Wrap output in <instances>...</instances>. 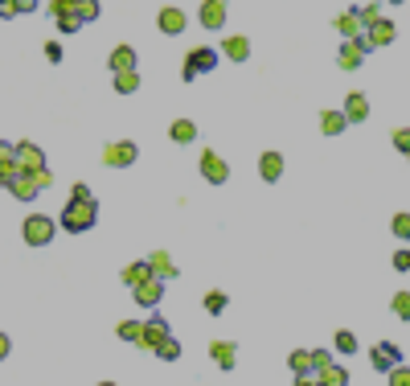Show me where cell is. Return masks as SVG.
<instances>
[{
  "label": "cell",
  "mask_w": 410,
  "mask_h": 386,
  "mask_svg": "<svg viewBox=\"0 0 410 386\" xmlns=\"http://www.w3.org/2000/svg\"><path fill=\"white\" fill-rule=\"evenodd\" d=\"M217 66V50H210V46H201V50H189L185 54V70H180V78L189 83V78H197V74H205V70Z\"/></svg>",
  "instance_id": "cell-3"
},
{
  "label": "cell",
  "mask_w": 410,
  "mask_h": 386,
  "mask_svg": "<svg viewBox=\"0 0 410 386\" xmlns=\"http://www.w3.org/2000/svg\"><path fill=\"white\" fill-rule=\"evenodd\" d=\"M295 386H320V378H316V374H304V378H295Z\"/></svg>",
  "instance_id": "cell-45"
},
{
  "label": "cell",
  "mask_w": 410,
  "mask_h": 386,
  "mask_svg": "<svg viewBox=\"0 0 410 386\" xmlns=\"http://www.w3.org/2000/svg\"><path fill=\"white\" fill-rule=\"evenodd\" d=\"M74 13L82 17V25H86V21H98V0H74Z\"/></svg>",
  "instance_id": "cell-30"
},
{
  "label": "cell",
  "mask_w": 410,
  "mask_h": 386,
  "mask_svg": "<svg viewBox=\"0 0 410 386\" xmlns=\"http://www.w3.org/2000/svg\"><path fill=\"white\" fill-rule=\"evenodd\" d=\"M210 357H213L222 370H234V362H238V350H234V341H213V345H210Z\"/></svg>",
  "instance_id": "cell-17"
},
{
  "label": "cell",
  "mask_w": 410,
  "mask_h": 386,
  "mask_svg": "<svg viewBox=\"0 0 410 386\" xmlns=\"http://www.w3.org/2000/svg\"><path fill=\"white\" fill-rule=\"evenodd\" d=\"M131 296H135V304H144V308H156V304H160V296H164V280H160V275H152L148 284L131 288Z\"/></svg>",
  "instance_id": "cell-13"
},
{
  "label": "cell",
  "mask_w": 410,
  "mask_h": 386,
  "mask_svg": "<svg viewBox=\"0 0 410 386\" xmlns=\"http://www.w3.org/2000/svg\"><path fill=\"white\" fill-rule=\"evenodd\" d=\"M344 116H349V123H361V119L369 116V99L361 91H349L344 95Z\"/></svg>",
  "instance_id": "cell-15"
},
{
  "label": "cell",
  "mask_w": 410,
  "mask_h": 386,
  "mask_svg": "<svg viewBox=\"0 0 410 386\" xmlns=\"http://www.w3.org/2000/svg\"><path fill=\"white\" fill-rule=\"evenodd\" d=\"M46 58L49 62H62V46H58V41H46Z\"/></svg>",
  "instance_id": "cell-43"
},
{
  "label": "cell",
  "mask_w": 410,
  "mask_h": 386,
  "mask_svg": "<svg viewBox=\"0 0 410 386\" xmlns=\"http://www.w3.org/2000/svg\"><path fill=\"white\" fill-rule=\"evenodd\" d=\"M53 21H58V29H62V34H74V29H82V17L74 13V4H70V9H58V13H53Z\"/></svg>",
  "instance_id": "cell-26"
},
{
  "label": "cell",
  "mask_w": 410,
  "mask_h": 386,
  "mask_svg": "<svg viewBox=\"0 0 410 386\" xmlns=\"http://www.w3.org/2000/svg\"><path fill=\"white\" fill-rule=\"evenodd\" d=\"M98 386H115V382H98Z\"/></svg>",
  "instance_id": "cell-49"
},
{
  "label": "cell",
  "mask_w": 410,
  "mask_h": 386,
  "mask_svg": "<svg viewBox=\"0 0 410 386\" xmlns=\"http://www.w3.org/2000/svg\"><path fill=\"white\" fill-rule=\"evenodd\" d=\"M37 173H41V168H37ZM37 173H25V168H21V173H16V181L9 185V193H13V198H21V202H33L37 193H46V185H41V177H37Z\"/></svg>",
  "instance_id": "cell-4"
},
{
  "label": "cell",
  "mask_w": 410,
  "mask_h": 386,
  "mask_svg": "<svg viewBox=\"0 0 410 386\" xmlns=\"http://www.w3.org/2000/svg\"><path fill=\"white\" fill-rule=\"evenodd\" d=\"M259 173H262V181H279V177H283V156H279V152H262Z\"/></svg>",
  "instance_id": "cell-18"
},
{
  "label": "cell",
  "mask_w": 410,
  "mask_h": 386,
  "mask_svg": "<svg viewBox=\"0 0 410 386\" xmlns=\"http://www.w3.org/2000/svg\"><path fill=\"white\" fill-rule=\"evenodd\" d=\"M312 366H316V374L332 366V357H328V350H312Z\"/></svg>",
  "instance_id": "cell-40"
},
{
  "label": "cell",
  "mask_w": 410,
  "mask_h": 386,
  "mask_svg": "<svg viewBox=\"0 0 410 386\" xmlns=\"http://www.w3.org/2000/svg\"><path fill=\"white\" fill-rule=\"evenodd\" d=\"M205 313H210V317L226 313V292H210V296H205Z\"/></svg>",
  "instance_id": "cell-32"
},
{
  "label": "cell",
  "mask_w": 410,
  "mask_h": 386,
  "mask_svg": "<svg viewBox=\"0 0 410 386\" xmlns=\"http://www.w3.org/2000/svg\"><path fill=\"white\" fill-rule=\"evenodd\" d=\"M353 13L361 17V25H374V21L381 17V4H361V9H353Z\"/></svg>",
  "instance_id": "cell-36"
},
{
  "label": "cell",
  "mask_w": 410,
  "mask_h": 386,
  "mask_svg": "<svg viewBox=\"0 0 410 386\" xmlns=\"http://www.w3.org/2000/svg\"><path fill=\"white\" fill-rule=\"evenodd\" d=\"M337 29H341L344 41H353V37H365V25H361L357 13H341V17H337Z\"/></svg>",
  "instance_id": "cell-21"
},
{
  "label": "cell",
  "mask_w": 410,
  "mask_h": 386,
  "mask_svg": "<svg viewBox=\"0 0 410 386\" xmlns=\"http://www.w3.org/2000/svg\"><path fill=\"white\" fill-rule=\"evenodd\" d=\"M201 177H205L210 185H226L230 181V165L213 148H205V152H201Z\"/></svg>",
  "instance_id": "cell-5"
},
{
  "label": "cell",
  "mask_w": 410,
  "mask_h": 386,
  "mask_svg": "<svg viewBox=\"0 0 410 386\" xmlns=\"http://www.w3.org/2000/svg\"><path fill=\"white\" fill-rule=\"evenodd\" d=\"M98 222V205L95 202H66L62 205V226L70 235H82Z\"/></svg>",
  "instance_id": "cell-1"
},
{
  "label": "cell",
  "mask_w": 410,
  "mask_h": 386,
  "mask_svg": "<svg viewBox=\"0 0 410 386\" xmlns=\"http://www.w3.org/2000/svg\"><path fill=\"white\" fill-rule=\"evenodd\" d=\"M394 34H398V25L386 17H377L374 25H365V46H369V50H386L394 41Z\"/></svg>",
  "instance_id": "cell-6"
},
{
  "label": "cell",
  "mask_w": 410,
  "mask_h": 386,
  "mask_svg": "<svg viewBox=\"0 0 410 386\" xmlns=\"http://www.w3.org/2000/svg\"><path fill=\"white\" fill-rule=\"evenodd\" d=\"M115 91H119V95H135V91H140V74H135V66L115 70Z\"/></svg>",
  "instance_id": "cell-24"
},
{
  "label": "cell",
  "mask_w": 410,
  "mask_h": 386,
  "mask_svg": "<svg viewBox=\"0 0 410 386\" xmlns=\"http://www.w3.org/2000/svg\"><path fill=\"white\" fill-rule=\"evenodd\" d=\"M168 136H173L177 144H193V140H197V123H193V119H177V123L168 128Z\"/></svg>",
  "instance_id": "cell-25"
},
{
  "label": "cell",
  "mask_w": 410,
  "mask_h": 386,
  "mask_svg": "<svg viewBox=\"0 0 410 386\" xmlns=\"http://www.w3.org/2000/svg\"><path fill=\"white\" fill-rule=\"evenodd\" d=\"M394 268H398V271H410V251H394Z\"/></svg>",
  "instance_id": "cell-42"
},
{
  "label": "cell",
  "mask_w": 410,
  "mask_h": 386,
  "mask_svg": "<svg viewBox=\"0 0 410 386\" xmlns=\"http://www.w3.org/2000/svg\"><path fill=\"white\" fill-rule=\"evenodd\" d=\"M135 156H140V152H135V144H131V140H115V144H107V148H103V165L128 168Z\"/></svg>",
  "instance_id": "cell-7"
},
{
  "label": "cell",
  "mask_w": 410,
  "mask_h": 386,
  "mask_svg": "<svg viewBox=\"0 0 410 386\" xmlns=\"http://www.w3.org/2000/svg\"><path fill=\"white\" fill-rule=\"evenodd\" d=\"M394 317L410 320V292H394Z\"/></svg>",
  "instance_id": "cell-34"
},
{
  "label": "cell",
  "mask_w": 410,
  "mask_h": 386,
  "mask_svg": "<svg viewBox=\"0 0 410 386\" xmlns=\"http://www.w3.org/2000/svg\"><path fill=\"white\" fill-rule=\"evenodd\" d=\"M16 165L25 168V173H37V168H46V152L37 148V144H29V140H21L16 144Z\"/></svg>",
  "instance_id": "cell-12"
},
{
  "label": "cell",
  "mask_w": 410,
  "mask_h": 386,
  "mask_svg": "<svg viewBox=\"0 0 410 386\" xmlns=\"http://www.w3.org/2000/svg\"><path fill=\"white\" fill-rule=\"evenodd\" d=\"M0 161H16V144H4V140H0Z\"/></svg>",
  "instance_id": "cell-44"
},
{
  "label": "cell",
  "mask_w": 410,
  "mask_h": 386,
  "mask_svg": "<svg viewBox=\"0 0 410 386\" xmlns=\"http://www.w3.org/2000/svg\"><path fill=\"white\" fill-rule=\"evenodd\" d=\"M4 357H9V337L0 333V362H4Z\"/></svg>",
  "instance_id": "cell-48"
},
{
  "label": "cell",
  "mask_w": 410,
  "mask_h": 386,
  "mask_svg": "<svg viewBox=\"0 0 410 386\" xmlns=\"http://www.w3.org/2000/svg\"><path fill=\"white\" fill-rule=\"evenodd\" d=\"M316 378H320V386H349V374H344V370L337 366V362H332L328 370H320Z\"/></svg>",
  "instance_id": "cell-28"
},
{
  "label": "cell",
  "mask_w": 410,
  "mask_h": 386,
  "mask_svg": "<svg viewBox=\"0 0 410 386\" xmlns=\"http://www.w3.org/2000/svg\"><path fill=\"white\" fill-rule=\"evenodd\" d=\"M156 25H160V34H168V37H177V34H185V25H189V17L180 13V9H160V17H156Z\"/></svg>",
  "instance_id": "cell-14"
},
{
  "label": "cell",
  "mask_w": 410,
  "mask_h": 386,
  "mask_svg": "<svg viewBox=\"0 0 410 386\" xmlns=\"http://www.w3.org/2000/svg\"><path fill=\"white\" fill-rule=\"evenodd\" d=\"M287 366H292L295 378H304V374H316V366H312V350H292Z\"/></svg>",
  "instance_id": "cell-23"
},
{
  "label": "cell",
  "mask_w": 410,
  "mask_h": 386,
  "mask_svg": "<svg viewBox=\"0 0 410 386\" xmlns=\"http://www.w3.org/2000/svg\"><path fill=\"white\" fill-rule=\"evenodd\" d=\"M119 337L131 341V345H140V341H144V325H140V320H123V325H119Z\"/></svg>",
  "instance_id": "cell-29"
},
{
  "label": "cell",
  "mask_w": 410,
  "mask_h": 386,
  "mask_svg": "<svg viewBox=\"0 0 410 386\" xmlns=\"http://www.w3.org/2000/svg\"><path fill=\"white\" fill-rule=\"evenodd\" d=\"M365 54H369V46H365V37H353V41H344L341 54H337V62H341V70H357L361 62H365Z\"/></svg>",
  "instance_id": "cell-10"
},
{
  "label": "cell",
  "mask_w": 410,
  "mask_h": 386,
  "mask_svg": "<svg viewBox=\"0 0 410 386\" xmlns=\"http://www.w3.org/2000/svg\"><path fill=\"white\" fill-rule=\"evenodd\" d=\"M222 54H226L230 62H246V58H250V41H246V37H226V41H222Z\"/></svg>",
  "instance_id": "cell-19"
},
{
  "label": "cell",
  "mask_w": 410,
  "mask_h": 386,
  "mask_svg": "<svg viewBox=\"0 0 410 386\" xmlns=\"http://www.w3.org/2000/svg\"><path fill=\"white\" fill-rule=\"evenodd\" d=\"M349 128V116L344 111H320V132L324 136H341Z\"/></svg>",
  "instance_id": "cell-20"
},
{
  "label": "cell",
  "mask_w": 410,
  "mask_h": 386,
  "mask_svg": "<svg viewBox=\"0 0 410 386\" xmlns=\"http://www.w3.org/2000/svg\"><path fill=\"white\" fill-rule=\"evenodd\" d=\"M119 275H123V284H128V288H140V284L152 280V268H148V263H128Z\"/></svg>",
  "instance_id": "cell-22"
},
{
  "label": "cell",
  "mask_w": 410,
  "mask_h": 386,
  "mask_svg": "<svg viewBox=\"0 0 410 386\" xmlns=\"http://www.w3.org/2000/svg\"><path fill=\"white\" fill-rule=\"evenodd\" d=\"M332 345H337V353H357V337L349 333V329H341V333H337V341H332Z\"/></svg>",
  "instance_id": "cell-31"
},
{
  "label": "cell",
  "mask_w": 410,
  "mask_h": 386,
  "mask_svg": "<svg viewBox=\"0 0 410 386\" xmlns=\"http://www.w3.org/2000/svg\"><path fill=\"white\" fill-rule=\"evenodd\" d=\"M156 357H164V362H177V357H180V341H177V337H168L160 350H156Z\"/></svg>",
  "instance_id": "cell-33"
},
{
  "label": "cell",
  "mask_w": 410,
  "mask_h": 386,
  "mask_svg": "<svg viewBox=\"0 0 410 386\" xmlns=\"http://www.w3.org/2000/svg\"><path fill=\"white\" fill-rule=\"evenodd\" d=\"M74 0H49V13H58V9H70Z\"/></svg>",
  "instance_id": "cell-46"
},
{
  "label": "cell",
  "mask_w": 410,
  "mask_h": 386,
  "mask_svg": "<svg viewBox=\"0 0 410 386\" xmlns=\"http://www.w3.org/2000/svg\"><path fill=\"white\" fill-rule=\"evenodd\" d=\"M148 268H152V275H160V280H173V275H177V263H173L168 251H152L148 255Z\"/></svg>",
  "instance_id": "cell-16"
},
{
  "label": "cell",
  "mask_w": 410,
  "mask_h": 386,
  "mask_svg": "<svg viewBox=\"0 0 410 386\" xmlns=\"http://www.w3.org/2000/svg\"><path fill=\"white\" fill-rule=\"evenodd\" d=\"M197 21H201L205 29H226V0H201Z\"/></svg>",
  "instance_id": "cell-9"
},
{
  "label": "cell",
  "mask_w": 410,
  "mask_h": 386,
  "mask_svg": "<svg viewBox=\"0 0 410 386\" xmlns=\"http://www.w3.org/2000/svg\"><path fill=\"white\" fill-rule=\"evenodd\" d=\"M16 9H21V13H33V9H37V0H16Z\"/></svg>",
  "instance_id": "cell-47"
},
{
  "label": "cell",
  "mask_w": 410,
  "mask_h": 386,
  "mask_svg": "<svg viewBox=\"0 0 410 386\" xmlns=\"http://www.w3.org/2000/svg\"><path fill=\"white\" fill-rule=\"evenodd\" d=\"M168 337H173V333H168V320H164V317H152V320H144V341H140V345L156 353L164 341H168Z\"/></svg>",
  "instance_id": "cell-11"
},
{
  "label": "cell",
  "mask_w": 410,
  "mask_h": 386,
  "mask_svg": "<svg viewBox=\"0 0 410 386\" xmlns=\"http://www.w3.org/2000/svg\"><path fill=\"white\" fill-rule=\"evenodd\" d=\"M369 362H374V370L390 374L394 366H402V350H398V345H390V341H377L374 350H369Z\"/></svg>",
  "instance_id": "cell-8"
},
{
  "label": "cell",
  "mask_w": 410,
  "mask_h": 386,
  "mask_svg": "<svg viewBox=\"0 0 410 386\" xmlns=\"http://www.w3.org/2000/svg\"><path fill=\"white\" fill-rule=\"evenodd\" d=\"M390 386H410V366H394L390 370Z\"/></svg>",
  "instance_id": "cell-38"
},
{
  "label": "cell",
  "mask_w": 410,
  "mask_h": 386,
  "mask_svg": "<svg viewBox=\"0 0 410 386\" xmlns=\"http://www.w3.org/2000/svg\"><path fill=\"white\" fill-rule=\"evenodd\" d=\"M16 173H21V165H16V161H0V185H4V189L16 181Z\"/></svg>",
  "instance_id": "cell-35"
},
{
  "label": "cell",
  "mask_w": 410,
  "mask_h": 386,
  "mask_svg": "<svg viewBox=\"0 0 410 386\" xmlns=\"http://www.w3.org/2000/svg\"><path fill=\"white\" fill-rule=\"evenodd\" d=\"M390 4H402V0H390Z\"/></svg>",
  "instance_id": "cell-50"
},
{
  "label": "cell",
  "mask_w": 410,
  "mask_h": 386,
  "mask_svg": "<svg viewBox=\"0 0 410 386\" xmlns=\"http://www.w3.org/2000/svg\"><path fill=\"white\" fill-rule=\"evenodd\" d=\"M135 66V50L131 46H115L111 50V70H131Z\"/></svg>",
  "instance_id": "cell-27"
},
{
  "label": "cell",
  "mask_w": 410,
  "mask_h": 386,
  "mask_svg": "<svg viewBox=\"0 0 410 386\" xmlns=\"http://www.w3.org/2000/svg\"><path fill=\"white\" fill-rule=\"evenodd\" d=\"M70 202H95V198H91V189H86V185H74V189H70Z\"/></svg>",
  "instance_id": "cell-41"
},
{
  "label": "cell",
  "mask_w": 410,
  "mask_h": 386,
  "mask_svg": "<svg viewBox=\"0 0 410 386\" xmlns=\"http://www.w3.org/2000/svg\"><path fill=\"white\" fill-rule=\"evenodd\" d=\"M21 235H25L29 247H46V243H53L58 226H53V218H46V214H29V218L21 222Z\"/></svg>",
  "instance_id": "cell-2"
},
{
  "label": "cell",
  "mask_w": 410,
  "mask_h": 386,
  "mask_svg": "<svg viewBox=\"0 0 410 386\" xmlns=\"http://www.w3.org/2000/svg\"><path fill=\"white\" fill-rule=\"evenodd\" d=\"M390 230H394V235H398V238H410V214H394Z\"/></svg>",
  "instance_id": "cell-37"
},
{
  "label": "cell",
  "mask_w": 410,
  "mask_h": 386,
  "mask_svg": "<svg viewBox=\"0 0 410 386\" xmlns=\"http://www.w3.org/2000/svg\"><path fill=\"white\" fill-rule=\"evenodd\" d=\"M394 148L410 156V128H398V132H394Z\"/></svg>",
  "instance_id": "cell-39"
}]
</instances>
